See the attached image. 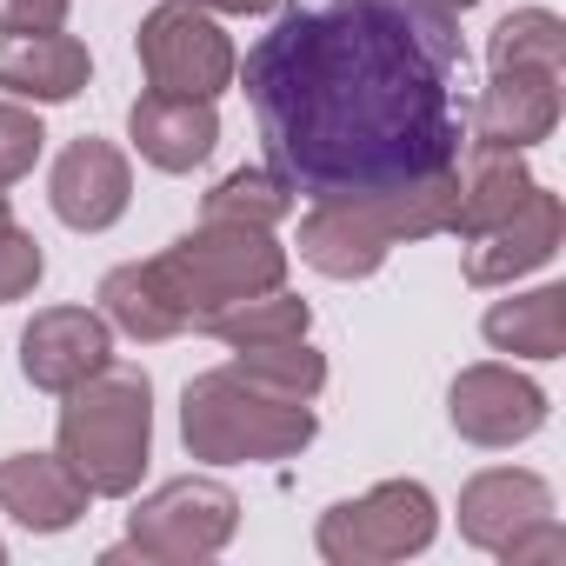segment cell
Here are the masks:
<instances>
[{
    "instance_id": "4dcf8cb0",
    "label": "cell",
    "mask_w": 566,
    "mask_h": 566,
    "mask_svg": "<svg viewBox=\"0 0 566 566\" xmlns=\"http://www.w3.org/2000/svg\"><path fill=\"white\" fill-rule=\"evenodd\" d=\"M0 566H8V546H0Z\"/></svg>"
},
{
    "instance_id": "6da1fadb",
    "label": "cell",
    "mask_w": 566,
    "mask_h": 566,
    "mask_svg": "<svg viewBox=\"0 0 566 566\" xmlns=\"http://www.w3.org/2000/svg\"><path fill=\"white\" fill-rule=\"evenodd\" d=\"M467 67L433 0H301L247 54L266 167L307 200L380 193L460 160Z\"/></svg>"
},
{
    "instance_id": "9a60e30c",
    "label": "cell",
    "mask_w": 566,
    "mask_h": 566,
    "mask_svg": "<svg viewBox=\"0 0 566 566\" xmlns=\"http://www.w3.org/2000/svg\"><path fill=\"white\" fill-rule=\"evenodd\" d=\"M94 81V54L87 41L74 34H8L0 41V87L8 101H28V107H61L74 94H87Z\"/></svg>"
},
{
    "instance_id": "5b68a950",
    "label": "cell",
    "mask_w": 566,
    "mask_h": 566,
    "mask_svg": "<svg viewBox=\"0 0 566 566\" xmlns=\"http://www.w3.org/2000/svg\"><path fill=\"white\" fill-rule=\"evenodd\" d=\"M61 400V460L94 500H127L154 460V380L140 367L107 360Z\"/></svg>"
},
{
    "instance_id": "f1b7e54d",
    "label": "cell",
    "mask_w": 566,
    "mask_h": 566,
    "mask_svg": "<svg viewBox=\"0 0 566 566\" xmlns=\"http://www.w3.org/2000/svg\"><path fill=\"white\" fill-rule=\"evenodd\" d=\"M440 14H467V8H480V0H433Z\"/></svg>"
},
{
    "instance_id": "8992f818",
    "label": "cell",
    "mask_w": 566,
    "mask_h": 566,
    "mask_svg": "<svg viewBox=\"0 0 566 566\" xmlns=\"http://www.w3.org/2000/svg\"><path fill=\"white\" fill-rule=\"evenodd\" d=\"M440 533V506L420 480H380L360 500H340L321 513L314 546L327 566H394L427 553Z\"/></svg>"
},
{
    "instance_id": "8fae6325",
    "label": "cell",
    "mask_w": 566,
    "mask_h": 566,
    "mask_svg": "<svg viewBox=\"0 0 566 566\" xmlns=\"http://www.w3.org/2000/svg\"><path fill=\"white\" fill-rule=\"evenodd\" d=\"M559 87H566V67H493L480 101L467 107V140L480 147H539L553 127H559Z\"/></svg>"
},
{
    "instance_id": "52a82bcc",
    "label": "cell",
    "mask_w": 566,
    "mask_h": 566,
    "mask_svg": "<svg viewBox=\"0 0 566 566\" xmlns=\"http://www.w3.org/2000/svg\"><path fill=\"white\" fill-rule=\"evenodd\" d=\"M240 533V500L220 486V480H200V473H180L167 486H154L134 513H127V539L107 553V559H160V566H193V559H213L227 553V539Z\"/></svg>"
},
{
    "instance_id": "d6986e66",
    "label": "cell",
    "mask_w": 566,
    "mask_h": 566,
    "mask_svg": "<svg viewBox=\"0 0 566 566\" xmlns=\"http://www.w3.org/2000/svg\"><path fill=\"white\" fill-rule=\"evenodd\" d=\"M480 334H486L493 354H513V360H559V354H566V287H533V294L493 301L486 321H480Z\"/></svg>"
},
{
    "instance_id": "44dd1931",
    "label": "cell",
    "mask_w": 566,
    "mask_h": 566,
    "mask_svg": "<svg viewBox=\"0 0 566 566\" xmlns=\"http://www.w3.org/2000/svg\"><path fill=\"white\" fill-rule=\"evenodd\" d=\"M294 213V187L273 167H233L227 180H213L200 220H233V227H280Z\"/></svg>"
},
{
    "instance_id": "484cf974",
    "label": "cell",
    "mask_w": 566,
    "mask_h": 566,
    "mask_svg": "<svg viewBox=\"0 0 566 566\" xmlns=\"http://www.w3.org/2000/svg\"><path fill=\"white\" fill-rule=\"evenodd\" d=\"M500 559H506V566H559V559H566V526L546 513V520L520 526V533L500 546Z\"/></svg>"
},
{
    "instance_id": "7c38bea8",
    "label": "cell",
    "mask_w": 566,
    "mask_h": 566,
    "mask_svg": "<svg viewBox=\"0 0 566 566\" xmlns=\"http://www.w3.org/2000/svg\"><path fill=\"white\" fill-rule=\"evenodd\" d=\"M48 200H54L61 227H74V233H107V227L127 213V200H134V167H127V154H120L114 140L81 134V140H67L61 160H54Z\"/></svg>"
},
{
    "instance_id": "e0dca14e",
    "label": "cell",
    "mask_w": 566,
    "mask_h": 566,
    "mask_svg": "<svg viewBox=\"0 0 566 566\" xmlns=\"http://www.w3.org/2000/svg\"><path fill=\"white\" fill-rule=\"evenodd\" d=\"M87 486L61 453H8L0 460V513H14L28 533H67L87 513Z\"/></svg>"
},
{
    "instance_id": "4fadbf2b",
    "label": "cell",
    "mask_w": 566,
    "mask_h": 566,
    "mask_svg": "<svg viewBox=\"0 0 566 566\" xmlns=\"http://www.w3.org/2000/svg\"><path fill=\"white\" fill-rule=\"evenodd\" d=\"M114 360V327L94 307H41L21 327V374L41 394H67Z\"/></svg>"
},
{
    "instance_id": "ffe728a7",
    "label": "cell",
    "mask_w": 566,
    "mask_h": 566,
    "mask_svg": "<svg viewBox=\"0 0 566 566\" xmlns=\"http://www.w3.org/2000/svg\"><path fill=\"white\" fill-rule=\"evenodd\" d=\"M307 327H314V307H307L301 294L266 287V294H247V301H233L227 314H213L200 334H213V340H227V347H266V340H301Z\"/></svg>"
},
{
    "instance_id": "5bb4252c",
    "label": "cell",
    "mask_w": 566,
    "mask_h": 566,
    "mask_svg": "<svg viewBox=\"0 0 566 566\" xmlns=\"http://www.w3.org/2000/svg\"><path fill=\"white\" fill-rule=\"evenodd\" d=\"M127 140H134V154H140L147 167H160V174H193V167L220 147V114H213V101L147 87V94L127 107Z\"/></svg>"
},
{
    "instance_id": "9c48e42d",
    "label": "cell",
    "mask_w": 566,
    "mask_h": 566,
    "mask_svg": "<svg viewBox=\"0 0 566 566\" xmlns=\"http://www.w3.org/2000/svg\"><path fill=\"white\" fill-rule=\"evenodd\" d=\"M447 420L473 447H520L546 427V387L526 380L520 367L480 360V367H460V380L447 387Z\"/></svg>"
},
{
    "instance_id": "603a6c76",
    "label": "cell",
    "mask_w": 566,
    "mask_h": 566,
    "mask_svg": "<svg viewBox=\"0 0 566 566\" xmlns=\"http://www.w3.org/2000/svg\"><path fill=\"white\" fill-rule=\"evenodd\" d=\"M486 67H566V21L553 8H520L493 28Z\"/></svg>"
},
{
    "instance_id": "ac0fdd59",
    "label": "cell",
    "mask_w": 566,
    "mask_h": 566,
    "mask_svg": "<svg viewBox=\"0 0 566 566\" xmlns=\"http://www.w3.org/2000/svg\"><path fill=\"white\" fill-rule=\"evenodd\" d=\"M526 187H533V174H526V154L467 140V160H460V207H453V233H460V240H473L480 227L506 220V213L526 200Z\"/></svg>"
},
{
    "instance_id": "ba28073f",
    "label": "cell",
    "mask_w": 566,
    "mask_h": 566,
    "mask_svg": "<svg viewBox=\"0 0 566 566\" xmlns=\"http://www.w3.org/2000/svg\"><path fill=\"white\" fill-rule=\"evenodd\" d=\"M134 54H140L147 87L193 94V101H220L233 87V74H240L233 34L207 8H193V0H160L134 34Z\"/></svg>"
},
{
    "instance_id": "7a4b0ae2",
    "label": "cell",
    "mask_w": 566,
    "mask_h": 566,
    "mask_svg": "<svg viewBox=\"0 0 566 566\" xmlns=\"http://www.w3.org/2000/svg\"><path fill=\"white\" fill-rule=\"evenodd\" d=\"M266 287H287V247L273 240V227L200 220L167 253L114 266L101 280V314L127 340H174Z\"/></svg>"
},
{
    "instance_id": "83f0119b",
    "label": "cell",
    "mask_w": 566,
    "mask_h": 566,
    "mask_svg": "<svg viewBox=\"0 0 566 566\" xmlns=\"http://www.w3.org/2000/svg\"><path fill=\"white\" fill-rule=\"evenodd\" d=\"M193 8H207V14H273L280 0H193Z\"/></svg>"
},
{
    "instance_id": "2e32d148",
    "label": "cell",
    "mask_w": 566,
    "mask_h": 566,
    "mask_svg": "<svg viewBox=\"0 0 566 566\" xmlns=\"http://www.w3.org/2000/svg\"><path fill=\"white\" fill-rule=\"evenodd\" d=\"M553 513V486L526 467H486L460 486V539L480 553H500L520 526Z\"/></svg>"
},
{
    "instance_id": "cb8c5ba5",
    "label": "cell",
    "mask_w": 566,
    "mask_h": 566,
    "mask_svg": "<svg viewBox=\"0 0 566 566\" xmlns=\"http://www.w3.org/2000/svg\"><path fill=\"white\" fill-rule=\"evenodd\" d=\"M41 273H48V253L41 240L14 220V213H0V307H14L41 287Z\"/></svg>"
},
{
    "instance_id": "7402d4cb",
    "label": "cell",
    "mask_w": 566,
    "mask_h": 566,
    "mask_svg": "<svg viewBox=\"0 0 566 566\" xmlns=\"http://www.w3.org/2000/svg\"><path fill=\"white\" fill-rule=\"evenodd\" d=\"M233 367L253 387L280 394V400H321V387H327V360L307 347V334L301 340H266V347H233Z\"/></svg>"
},
{
    "instance_id": "277c9868",
    "label": "cell",
    "mask_w": 566,
    "mask_h": 566,
    "mask_svg": "<svg viewBox=\"0 0 566 566\" xmlns=\"http://www.w3.org/2000/svg\"><path fill=\"white\" fill-rule=\"evenodd\" d=\"M321 433L314 400H280L253 387L233 360L213 374H193L180 394V440L207 467H260V460H294Z\"/></svg>"
},
{
    "instance_id": "f546056e",
    "label": "cell",
    "mask_w": 566,
    "mask_h": 566,
    "mask_svg": "<svg viewBox=\"0 0 566 566\" xmlns=\"http://www.w3.org/2000/svg\"><path fill=\"white\" fill-rule=\"evenodd\" d=\"M0 213H8V193H0Z\"/></svg>"
},
{
    "instance_id": "3957f363",
    "label": "cell",
    "mask_w": 566,
    "mask_h": 566,
    "mask_svg": "<svg viewBox=\"0 0 566 566\" xmlns=\"http://www.w3.org/2000/svg\"><path fill=\"white\" fill-rule=\"evenodd\" d=\"M453 207H460V160L427 174V180H400L380 193H347V200H314L301 220V260L327 280H367L387 266L394 247L407 240H433L453 233Z\"/></svg>"
},
{
    "instance_id": "4316f807",
    "label": "cell",
    "mask_w": 566,
    "mask_h": 566,
    "mask_svg": "<svg viewBox=\"0 0 566 566\" xmlns=\"http://www.w3.org/2000/svg\"><path fill=\"white\" fill-rule=\"evenodd\" d=\"M74 0H0V34H54Z\"/></svg>"
},
{
    "instance_id": "d4e9b609",
    "label": "cell",
    "mask_w": 566,
    "mask_h": 566,
    "mask_svg": "<svg viewBox=\"0 0 566 566\" xmlns=\"http://www.w3.org/2000/svg\"><path fill=\"white\" fill-rule=\"evenodd\" d=\"M41 147H48L41 114H34L28 101H0V187L28 180V174H34V160H41Z\"/></svg>"
},
{
    "instance_id": "30bf717a",
    "label": "cell",
    "mask_w": 566,
    "mask_h": 566,
    "mask_svg": "<svg viewBox=\"0 0 566 566\" xmlns=\"http://www.w3.org/2000/svg\"><path fill=\"white\" fill-rule=\"evenodd\" d=\"M559 240H566V207H559L553 187L533 180L526 200H520L506 220H493V227H480L473 240H460V247H467V280H473V287H513V280L539 273V266L559 253Z\"/></svg>"
}]
</instances>
